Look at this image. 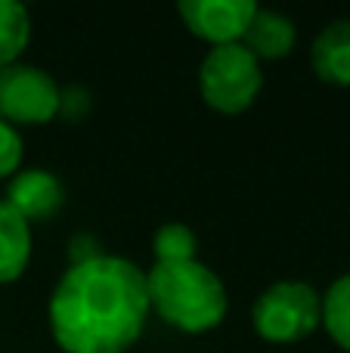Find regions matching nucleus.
Segmentation results:
<instances>
[{"mask_svg":"<svg viewBox=\"0 0 350 353\" xmlns=\"http://www.w3.org/2000/svg\"><path fill=\"white\" fill-rule=\"evenodd\" d=\"M22 137L16 128H10L6 121H0V180H10L12 174L22 168Z\"/></svg>","mask_w":350,"mask_h":353,"instance_id":"obj_15","label":"nucleus"},{"mask_svg":"<svg viewBox=\"0 0 350 353\" xmlns=\"http://www.w3.org/2000/svg\"><path fill=\"white\" fill-rule=\"evenodd\" d=\"M3 201L25 220V223H43L56 217L65 205V186L53 171L43 168H19L6 180Z\"/></svg>","mask_w":350,"mask_h":353,"instance_id":"obj_7","label":"nucleus"},{"mask_svg":"<svg viewBox=\"0 0 350 353\" xmlns=\"http://www.w3.org/2000/svg\"><path fill=\"white\" fill-rule=\"evenodd\" d=\"M90 109H93V99H90V90H87V87H81V84L62 87L59 115L56 118H62V121H68V124H81L87 115H90Z\"/></svg>","mask_w":350,"mask_h":353,"instance_id":"obj_14","label":"nucleus"},{"mask_svg":"<svg viewBox=\"0 0 350 353\" xmlns=\"http://www.w3.org/2000/svg\"><path fill=\"white\" fill-rule=\"evenodd\" d=\"M31 43V16L16 0H0V68L19 62Z\"/></svg>","mask_w":350,"mask_h":353,"instance_id":"obj_11","label":"nucleus"},{"mask_svg":"<svg viewBox=\"0 0 350 353\" xmlns=\"http://www.w3.org/2000/svg\"><path fill=\"white\" fill-rule=\"evenodd\" d=\"M322 329L341 350L350 353V273L338 276L322 294Z\"/></svg>","mask_w":350,"mask_h":353,"instance_id":"obj_12","label":"nucleus"},{"mask_svg":"<svg viewBox=\"0 0 350 353\" xmlns=\"http://www.w3.org/2000/svg\"><path fill=\"white\" fill-rule=\"evenodd\" d=\"M152 254L155 263H180V261H196L198 254V236L186 223H165L155 230L152 236Z\"/></svg>","mask_w":350,"mask_h":353,"instance_id":"obj_13","label":"nucleus"},{"mask_svg":"<svg viewBox=\"0 0 350 353\" xmlns=\"http://www.w3.org/2000/svg\"><path fill=\"white\" fill-rule=\"evenodd\" d=\"M68 267H78V263H87V261H96V257L105 254L103 242L90 232H78V236L68 239Z\"/></svg>","mask_w":350,"mask_h":353,"instance_id":"obj_16","label":"nucleus"},{"mask_svg":"<svg viewBox=\"0 0 350 353\" xmlns=\"http://www.w3.org/2000/svg\"><path fill=\"white\" fill-rule=\"evenodd\" d=\"M149 313L146 270L115 254L68 267L47 304L50 335L62 353H127Z\"/></svg>","mask_w":350,"mask_h":353,"instance_id":"obj_1","label":"nucleus"},{"mask_svg":"<svg viewBox=\"0 0 350 353\" xmlns=\"http://www.w3.org/2000/svg\"><path fill=\"white\" fill-rule=\"evenodd\" d=\"M62 87L50 72L31 62L0 68V121L10 128H41L59 115Z\"/></svg>","mask_w":350,"mask_h":353,"instance_id":"obj_5","label":"nucleus"},{"mask_svg":"<svg viewBox=\"0 0 350 353\" xmlns=\"http://www.w3.org/2000/svg\"><path fill=\"white\" fill-rule=\"evenodd\" d=\"M251 325L270 344H298L322 325V294L310 282H273L254 301Z\"/></svg>","mask_w":350,"mask_h":353,"instance_id":"obj_3","label":"nucleus"},{"mask_svg":"<svg viewBox=\"0 0 350 353\" xmlns=\"http://www.w3.org/2000/svg\"><path fill=\"white\" fill-rule=\"evenodd\" d=\"M264 90L260 62L242 43L211 47L198 65V93L205 105L220 115H242Z\"/></svg>","mask_w":350,"mask_h":353,"instance_id":"obj_4","label":"nucleus"},{"mask_svg":"<svg viewBox=\"0 0 350 353\" xmlns=\"http://www.w3.org/2000/svg\"><path fill=\"white\" fill-rule=\"evenodd\" d=\"M146 288L149 307L158 313V319L183 335H205L227 319V285L198 257L180 263H152L146 270Z\"/></svg>","mask_w":350,"mask_h":353,"instance_id":"obj_2","label":"nucleus"},{"mask_svg":"<svg viewBox=\"0 0 350 353\" xmlns=\"http://www.w3.org/2000/svg\"><path fill=\"white\" fill-rule=\"evenodd\" d=\"M31 263V226L0 199V285L22 279Z\"/></svg>","mask_w":350,"mask_h":353,"instance_id":"obj_10","label":"nucleus"},{"mask_svg":"<svg viewBox=\"0 0 350 353\" xmlns=\"http://www.w3.org/2000/svg\"><path fill=\"white\" fill-rule=\"evenodd\" d=\"M295 43H298L295 22H291L285 12L264 10V6H258L245 37H242V47H245L258 62L285 59V56L295 50Z\"/></svg>","mask_w":350,"mask_h":353,"instance_id":"obj_8","label":"nucleus"},{"mask_svg":"<svg viewBox=\"0 0 350 353\" xmlns=\"http://www.w3.org/2000/svg\"><path fill=\"white\" fill-rule=\"evenodd\" d=\"M177 12L189 34L208 41L211 47L242 43L258 3L254 0H180Z\"/></svg>","mask_w":350,"mask_h":353,"instance_id":"obj_6","label":"nucleus"},{"mask_svg":"<svg viewBox=\"0 0 350 353\" xmlns=\"http://www.w3.org/2000/svg\"><path fill=\"white\" fill-rule=\"evenodd\" d=\"M310 65L326 84L350 87V19H335L316 34L310 47Z\"/></svg>","mask_w":350,"mask_h":353,"instance_id":"obj_9","label":"nucleus"}]
</instances>
